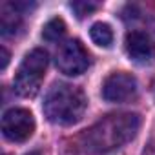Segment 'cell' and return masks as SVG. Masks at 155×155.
I'll use <instances>...</instances> for the list:
<instances>
[{"instance_id": "obj_5", "label": "cell", "mask_w": 155, "mask_h": 155, "mask_svg": "<svg viewBox=\"0 0 155 155\" xmlns=\"http://www.w3.org/2000/svg\"><path fill=\"white\" fill-rule=\"evenodd\" d=\"M88 64H90L88 51L84 49L81 40L77 38L64 42L57 51V68L64 75H69V77L81 75L88 69Z\"/></svg>"}, {"instance_id": "obj_6", "label": "cell", "mask_w": 155, "mask_h": 155, "mask_svg": "<svg viewBox=\"0 0 155 155\" xmlns=\"http://www.w3.org/2000/svg\"><path fill=\"white\" fill-rule=\"evenodd\" d=\"M137 95L135 77L124 71L111 73L102 84V97L108 102H128Z\"/></svg>"}, {"instance_id": "obj_13", "label": "cell", "mask_w": 155, "mask_h": 155, "mask_svg": "<svg viewBox=\"0 0 155 155\" xmlns=\"http://www.w3.org/2000/svg\"><path fill=\"white\" fill-rule=\"evenodd\" d=\"M28 155H40V153H37V151H31V153H28Z\"/></svg>"}, {"instance_id": "obj_9", "label": "cell", "mask_w": 155, "mask_h": 155, "mask_svg": "<svg viewBox=\"0 0 155 155\" xmlns=\"http://www.w3.org/2000/svg\"><path fill=\"white\" fill-rule=\"evenodd\" d=\"M90 37L101 48H110L113 42V31L106 22H95L90 29Z\"/></svg>"}, {"instance_id": "obj_7", "label": "cell", "mask_w": 155, "mask_h": 155, "mask_svg": "<svg viewBox=\"0 0 155 155\" xmlns=\"http://www.w3.org/2000/svg\"><path fill=\"white\" fill-rule=\"evenodd\" d=\"M124 48H126L130 60L137 64H148L155 58V44L142 31H130L126 35Z\"/></svg>"}, {"instance_id": "obj_1", "label": "cell", "mask_w": 155, "mask_h": 155, "mask_svg": "<svg viewBox=\"0 0 155 155\" xmlns=\"http://www.w3.org/2000/svg\"><path fill=\"white\" fill-rule=\"evenodd\" d=\"M140 126L135 113L108 115L84 133V144L90 151H108L131 140Z\"/></svg>"}, {"instance_id": "obj_11", "label": "cell", "mask_w": 155, "mask_h": 155, "mask_svg": "<svg viewBox=\"0 0 155 155\" xmlns=\"http://www.w3.org/2000/svg\"><path fill=\"white\" fill-rule=\"evenodd\" d=\"M71 9L77 13L79 18H82V17L90 15L91 11H95L97 4H91V2H71Z\"/></svg>"}, {"instance_id": "obj_8", "label": "cell", "mask_w": 155, "mask_h": 155, "mask_svg": "<svg viewBox=\"0 0 155 155\" xmlns=\"http://www.w3.org/2000/svg\"><path fill=\"white\" fill-rule=\"evenodd\" d=\"M20 28V15L13 4H4L0 9V29L2 35H13Z\"/></svg>"}, {"instance_id": "obj_4", "label": "cell", "mask_w": 155, "mask_h": 155, "mask_svg": "<svg viewBox=\"0 0 155 155\" xmlns=\"http://www.w3.org/2000/svg\"><path fill=\"white\" fill-rule=\"evenodd\" d=\"M2 133L11 142H26L35 133V119L29 110L11 108L2 117Z\"/></svg>"}, {"instance_id": "obj_12", "label": "cell", "mask_w": 155, "mask_h": 155, "mask_svg": "<svg viewBox=\"0 0 155 155\" xmlns=\"http://www.w3.org/2000/svg\"><path fill=\"white\" fill-rule=\"evenodd\" d=\"M9 64V51L6 48H0V69H6Z\"/></svg>"}, {"instance_id": "obj_3", "label": "cell", "mask_w": 155, "mask_h": 155, "mask_svg": "<svg viewBox=\"0 0 155 155\" xmlns=\"http://www.w3.org/2000/svg\"><path fill=\"white\" fill-rule=\"evenodd\" d=\"M46 68H48V53L38 48L29 51L24 57V60L15 75V91L26 99L35 97L40 90Z\"/></svg>"}, {"instance_id": "obj_2", "label": "cell", "mask_w": 155, "mask_h": 155, "mask_svg": "<svg viewBox=\"0 0 155 155\" xmlns=\"http://www.w3.org/2000/svg\"><path fill=\"white\" fill-rule=\"evenodd\" d=\"M86 106L88 99L81 88L58 82L53 84L44 99V115L53 124L71 126L82 119Z\"/></svg>"}, {"instance_id": "obj_10", "label": "cell", "mask_w": 155, "mask_h": 155, "mask_svg": "<svg viewBox=\"0 0 155 155\" xmlns=\"http://www.w3.org/2000/svg\"><path fill=\"white\" fill-rule=\"evenodd\" d=\"M64 35H66V24H64V20L58 18V17L51 18V20L44 26V29H42V38L48 40V42H57V40H60Z\"/></svg>"}]
</instances>
